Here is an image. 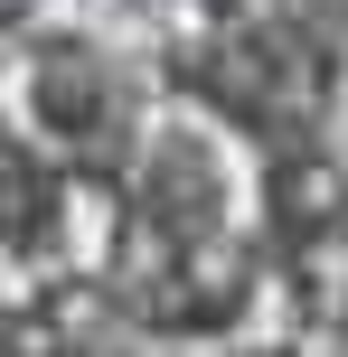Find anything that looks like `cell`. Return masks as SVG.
<instances>
[{
	"label": "cell",
	"mask_w": 348,
	"mask_h": 357,
	"mask_svg": "<svg viewBox=\"0 0 348 357\" xmlns=\"http://www.w3.org/2000/svg\"><path fill=\"white\" fill-rule=\"evenodd\" d=\"M66 235V160H38L19 132H0V254H47Z\"/></svg>",
	"instance_id": "2"
},
{
	"label": "cell",
	"mask_w": 348,
	"mask_h": 357,
	"mask_svg": "<svg viewBox=\"0 0 348 357\" xmlns=\"http://www.w3.org/2000/svg\"><path fill=\"white\" fill-rule=\"evenodd\" d=\"M29 123L56 160L123 169L142 151V85L94 29H56L29 47Z\"/></svg>",
	"instance_id": "1"
}]
</instances>
